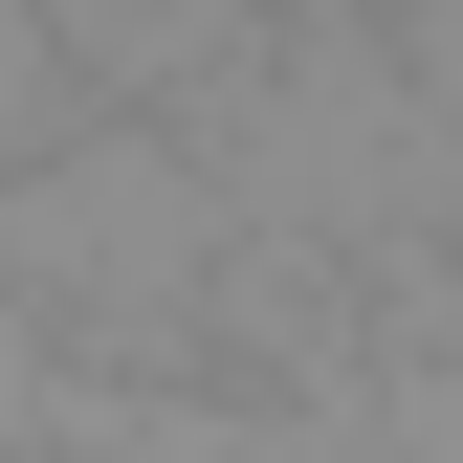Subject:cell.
I'll return each instance as SVG.
<instances>
[{
    "label": "cell",
    "instance_id": "6da1fadb",
    "mask_svg": "<svg viewBox=\"0 0 463 463\" xmlns=\"http://www.w3.org/2000/svg\"><path fill=\"white\" fill-rule=\"evenodd\" d=\"M67 110H89V44L44 23V0H0V155H44Z\"/></svg>",
    "mask_w": 463,
    "mask_h": 463
}]
</instances>
